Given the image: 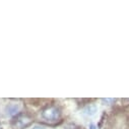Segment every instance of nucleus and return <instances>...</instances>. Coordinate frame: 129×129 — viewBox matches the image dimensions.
<instances>
[{"label":"nucleus","mask_w":129,"mask_h":129,"mask_svg":"<svg viewBox=\"0 0 129 129\" xmlns=\"http://www.w3.org/2000/svg\"><path fill=\"white\" fill-rule=\"evenodd\" d=\"M33 122V118L27 114H18L11 120V127L13 129H23Z\"/></svg>","instance_id":"obj_1"},{"label":"nucleus","mask_w":129,"mask_h":129,"mask_svg":"<svg viewBox=\"0 0 129 129\" xmlns=\"http://www.w3.org/2000/svg\"><path fill=\"white\" fill-rule=\"evenodd\" d=\"M33 129H45L44 127H40V126H37V127H34Z\"/></svg>","instance_id":"obj_3"},{"label":"nucleus","mask_w":129,"mask_h":129,"mask_svg":"<svg viewBox=\"0 0 129 129\" xmlns=\"http://www.w3.org/2000/svg\"><path fill=\"white\" fill-rule=\"evenodd\" d=\"M42 117L47 121H57L60 118V111L57 107L51 106L43 110Z\"/></svg>","instance_id":"obj_2"}]
</instances>
